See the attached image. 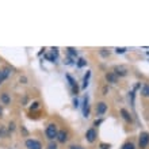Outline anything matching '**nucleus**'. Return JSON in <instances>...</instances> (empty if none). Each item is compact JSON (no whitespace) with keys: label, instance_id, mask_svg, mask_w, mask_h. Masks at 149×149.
Masks as SVG:
<instances>
[{"label":"nucleus","instance_id":"nucleus-1","mask_svg":"<svg viewBox=\"0 0 149 149\" xmlns=\"http://www.w3.org/2000/svg\"><path fill=\"white\" fill-rule=\"evenodd\" d=\"M57 133H58V130H57L56 125H54V124L47 125L46 130H45V134H46V138L47 140H54L57 137Z\"/></svg>","mask_w":149,"mask_h":149},{"label":"nucleus","instance_id":"nucleus-2","mask_svg":"<svg viewBox=\"0 0 149 149\" xmlns=\"http://www.w3.org/2000/svg\"><path fill=\"white\" fill-rule=\"evenodd\" d=\"M138 145H140V148H141V149H146V146L149 145V133L142 132V133L140 134Z\"/></svg>","mask_w":149,"mask_h":149},{"label":"nucleus","instance_id":"nucleus-3","mask_svg":"<svg viewBox=\"0 0 149 149\" xmlns=\"http://www.w3.org/2000/svg\"><path fill=\"white\" fill-rule=\"evenodd\" d=\"M26 146H27V149H42L41 142L37 141V140H27L26 141Z\"/></svg>","mask_w":149,"mask_h":149},{"label":"nucleus","instance_id":"nucleus-4","mask_svg":"<svg viewBox=\"0 0 149 149\" xmlns=\"http://www.w3.org/2000/svg\"><path fill=\"white\" fill-rule=\"evenodd\" d=\"M86 138L88 142H94L96 140V130L95 129H88L87 133H86Z\"/></svg>","mask_w":149,"mask_h":149},{"label":"nucleus","instance_id":"nucleus-5","mask_svg":"<svg viewBox=\"0 0 149 149\" xmlns=\"http://www.w3.org/2000/svg\"><path fill=\"white\" fill-rule=\"evenodd\" d=\"M67 79H68V82H69V86H71V88H72V92L75 94V95H77V92H79V87H77L76 82L73 80V77L71 76V75H67Z\"/></svg>","mask_w":149,"mask_h":149},{"label":"nucleus","instance_id":"nucleus-6","mask_svg":"<svg viewBox=\"0 0 149 149\" xmlns=\"http://www.w3.org/2000/svg\"><path fill=\"white\" fill-rule=\"evenodd\" d=\"M114 73H115L117 76H126V75H128V69L125 67H122V65H121V67L117 65V67H114Z\"/></svg>","mask_w":149,"mask_h":149},{"label":"nucleus","instance_id":"nucleus-7","mask_svg":"<svg viewBox=\"0 0 149 149\" xmlns=\"http://www.w3.org/2000/svg\"><path fill=\"white\" fill-rule=\"evenodd\" d=\"M57 141H58V142H61V144H64V142H65V141H67L68 140V134H67V132H65V130H60V132H58V133H57Z\"/></svg>","mask_w":149,"mask_h":149},{"label":"nucleus","instance_id":"nucleus-8","mask_svg":"<svg viewBox=\"0 0 149 149\" xmlns=\"http://www.w3.org/2000/svg\"><path fill=\"white\" fill-rule=\"evenodd\" d=\"M106 111H107V104L104 102H99L98 106H96V113H98V115H103Z\"/></svg>","mask_w":149,"mask_h":149},{"label":"nucleus","instance_id":"nucleus-9","mask_svg":"<svg viewBox=\"0 0 149 149\" xmlns=\"http://www.w3.org/2000/svg\"><path fill=\"white\" fill-rule=\"evenodd\" d=\"M83 115L87 118L88 115H90V104H88V98L86 96L84 100H83Z\"/></svg>","mask_w":149,"mask_h":149},{"label":"nucleus","instance_id":"nucleus-10","mask_svg":"<svg viewBox=\"0 0 149 149\" xmlns=\"http://www.w3.org/2000/svg\"><path fill=\"white\" fill-rule=\"evenodd\" d=\"M106 80L108 83H117L118 82V76L114 72H108V73H106Z\"/></svg>","mask_w":149,"mask_h":149},{"label":"nucleus","instance_id":"nucleus-11","mask_svg":"<svg viewBox=\"0 0 149 149\" xmlns=\"http://www.w3.org/2000/svg\"><path fill=\"white\" fill-rule=\"evenodd\" d=\"M141 95L145 98H149V84H144L141 87Z\"/></svg>","mask_w":149,"mask_h":149},{"label":"nucleus","instance_id":"nucleus-12","mask_svg":"<svg viewBox=\"0 0 149 149\" xmlns=\"http://www.w3.org/2000/svg\"><path fill=\"white\" fill-rule=\"evenodd\" d=\"M121 114H122V118H124L126 122H132V115H130V114H129L128 111L125 110V108H122V110H121Z\"/></svg>","mask_w":149,"mask_h":149},{"label":"nucleus","instance_id":"nucleus-13","mask_svg":"<svg viewBox=\"0 0 149 149\" xmlns=\"http://www.w3.org/2000/svg\"><path fill=\"white\" fill-rule=\"evenodd\" d=\"M0 100L3 102V104H10V102H11V99H10V96H8V94H1V96H0Z\"/></svg>","mask_w":149,"mask_h":149},{"label":"nucleus","instance_id":"nucleus-14","mask_svg":"<svg viewBox=\"0 0 149 149\" xmlns=\"http://www.w3.org/2000/svg\"><path fill=\"white\" fill-rule=\"evenodd\" d=\"M90 77H91V72H90V71H87L86 76H84V79H83V88H87L88 82H90Z\"/></svg>","mask_w":149,"mask_h":149},{"label":"nucleus","instance_id":"nucleus-15","mask_svg":"<svg viewBox=\"0 0 149 149\" xmlns=\"http://www.w3.org/2000/svg\"><path fill=\"white\" fill-rule=\"evenodd\" d=\"M76 65L79 68H83V67H86V65H87V61H86L84 58H79V60L76 61Z\"/></svg>","mask_w":149,"mask_h":149},{"label":"nucleus","instance_id":"nucleus-16","mask_svg":"<svg viewBox=\"0 0 149 149\" xmlns=\"http://www.w3.org/2000/svg\"><path fill=\"white\" fill-rule=\"evenodd\" d=\"M67 50H68V54L71 56V58H72V57H76V56H77L76 49H73V47H68Z\"/></svg>","mask_w":149,"mask_h":149},{"label":"nucleus","instance_id":"nucleus-17","mask_svg":"<svg viewBox=\"0 0 149 149\" xmlns=\"http://www.w3.org/2000/svg\"><path fill=\"white\" fill-rule=\"evenodd\" d=\"M121 149H136V146H134L133 142H126V144L122 145V148Z\"/></svg>","mask_w":149,"mask_h":149},{"label":"nucleus","instance_id":"nucleus-18","mask_svg":"<svg viewBox=\"0 0 149 149\" xmlns=\"http://www.w3.org/2000/svg\"><path fill=\"white\" fill-rule=\"evenodd\" d=\"M1 72H3V76H4V79H7V77L10 76L11 69H10V68H4V69H1Z\"/></svg>","mask_w":149,"mask_h":149},{"label":"nucleus","instance_id":"nucleus-19","mask_svg":"<svg viewBox=\"0 0 149 149\" xmlns=\"http://www.w3.org/2000/svg\"><path fill=\"white\" fill-rule=\"evenodd\" d=\"M45 57H46L47 60H50V61H56V58H57V53H54V51H53V54H46Z\"/></svg>","mask_w":149,"mask_h":149},{"label":"nucleus","instance_id":"nucleus-20","mask_svg":"<svg viewBox=\"0 0 149 149\" xmlns=\"http://www.w3.org/2000/svg\"><path fill=\"white\" fill-rule=\"evenodd\" d=\"M128 50V49H126V47H117V49H115V51H117V53H121V54H122V53H125V51Z\"/></svg>","mask_w":149,"mask_h":149},{"label":"nucleus","instance_id":"nucleus-21","mask_svg":"<svg viewBox=\"0 0 149 149\" xmlns=\"http://www.w3.org/2000/svg\"><path fill=\"white\" fill-rule=\"evenodd\" d=\"M69 149H86V148H83V146H80V145H71Z\"/></svg>","mask_w":149,"mask_h":149},{"label":"nucleus","instance_id":"nucleus-22","mask_svg":"<svg viewBox=\"0 0 149 149\" xmlns=\"http://www.w3.org/2000/svg\"><path fill=\"white\" fill-rule=\"evenodd\" d=\"M38 106H39V103H38V102H34L33 104H31V110H35V108H38Z\"/></svg>","mask_w":149,"mask_h":149},{"label":"nucleus","instance_id":"nucleus-23","mask_svg":"<svg viewBox=\"0 0 149 149\" xmlns=\"http://www.w3.org/2000/svg\"><path fill=\"white\" fill-rule=\"evenodd\" d=\"M5 79H4V76H3V72H1V71H0V86H1V83L4 82Z\"/></svg>","mask_w":149,"mask_h":149},{"label":"nucleus","instance_id":"nucleus-24","mask_svg":"<svg viewBox=\"0 0 149 149\" xmlns=\"http://www.w3.org/2000/svg\"><path fill=\"white\" fill-rule=\"evenodd\" d=\"M49 149H57V145L56 144H50L49 145Z\"/></svg>","mask_w":149,"mask_h":149},{"label":"nucleus","instance_id":"nucleus-25","mask_svg":"<svg viewBox=\"0 0 149 149\" xmlns=\"http://www.w3.org/2000/svg\"><path fill=\"white\" fill-rule=\"evenodd\" d=\"M10 130H14V129H15V124H10Z\"/></svg>","mask_w":149,"mask_h":149},{"label":"nucleus","instance_id":"nucleus-26","mask_svg":"<svg viewBox=\"0 0 149 149\" xmlns=\"http://www.w3.org/2000/svg\"><path fill=\"white\" fill-rule=\"evenodd\" d=\"M103 95H107V87L103 88Z\"/></svg>","mask_w":149,"mask_h":149},{"label":"nucleus","instance_id":"nucleus-27","mask_svg":"<svg viewBox=\"0 0 149 149\" xmlns=\"http://www.w3.org/2000/svg\"><path fill=\"white\" fill-rule=\"evenodd\" d=\"M73 103H75V107H77V106H79V100H77V99H75V102H73Z\"/></svg>","mask_w":149,"mask_h":149},{"label":"nucleus","instance_id":"nucleus-28","mask_svg":"<svg viewBox=\"0 0 149 149\" xmlns=\"http://www.w3.org/2000/svg\"><path fill=\"white\" fill-rule=\"evenodd\" d=\"M0 115H1V108H0Z\"/></svg>","mask_w":149,"mask_h":149}]
</instances>
